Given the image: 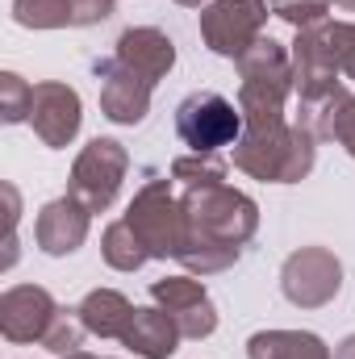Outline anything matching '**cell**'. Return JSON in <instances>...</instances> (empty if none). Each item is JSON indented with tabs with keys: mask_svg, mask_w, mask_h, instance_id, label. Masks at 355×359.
Instances as JSON below:
<instances>
[{
	"mask_svg": "<svg viewBox=\"0 0 355 359\" xmlns=\"http://www.w3.org/2000/svg\"><path fill=\"white\" fill-rule=\"evenodd\" d=\"M63 359H96V355H88V351H72V355H63Z\"/></svg>",
	"mask_w": 355,
	"mask_h": 359,
	"instance_id": "28",
	"label": "cell"
},
{
	"mask_svg": "<svg viewBox=\"0 0 355 359\" xmlns=\"http://www.w3.org/2000/svg\"><path fill=\"white\" fill-rule=\"evenodd\" d=\"M88 222H92V213L80 205V201L59 196V201L42 205L38 226H34V238H38V247H42L46 255H72V251L84 247Z\"/></svg>",
	"mask_w": 355,
	"mask_h": 359,
	"instance_id": "13",
	"label": "cell"
},
{
	"mask_svg": "<svg viewBox=\"0 0 355 359\" xmlns=\"http://www.w3.org/2000/svg\"><path fill=\"white\" fill-rule=\"evenodd\" d=\"M59 313H63V305L46 288L17 284L0 297V334L8 343H42Z\"/></svg>",
	"mask_w": 355,
	"mask_h": 359,
	"instance_id": "8",
	"label": "cell"
},
{
	"mask_svg": "<svg viewBox=\"0 0 355 359\" xmlns=\"http://www.w3.org/2000/svg\"><path fill=\"white\" fill-rule=\"evenodd\" d=\"M335 4H339V8H351V13H355V0H335Z\"/></svg>",
	"mask_w": 355,
	"mask_h": 359,
	"instance_id": "29",
	"label": "cell"
},
{
	"mask_svg": "<svg viewBox=\"0 0 355 359\" xmlns=\"http://www.w3.org/2000/svg\"><path fill=\"white\" fill-rule=\"evenodd\" d=\"M272 13H276L280 21H288V25L301 34V29H314V25L326 21L330 0H272Z\"/></svg>",
	"mask_w": 355,
	"mask_h": 359,
	"instance_id": "24",
	"label": "cell"
},
{
	"mask_svg": "<svg viewBox=\"0 0 355 359\" xmlns=\"http://www.w3.org/2000/svg\"><path fill=\"white\" fill-rule=\"evenodd\" d=\"M176 134L192 155H213L243 138V113L222 92H188L176 109Z\"/></svg>",
	"mask_w": 355,
	"mask_h": 359,
	"instance_id": "4",
	"label": "cell"
},
{
	"mask_svg": "<svg viewBox=\"0 0 355 359\" xmlns=\"http://www.w3.org/2000/svg\"><path fill=\"white\" fill-rule=\"evenodd\" d=\"M113 13V0H72V25H100Z\"/></svg>",
	"mask_w": 355,
	"mask_h": 359,
	"instance_id": "25",
	"label": "cell"
},
{
	"mask_svg": "<svg viewBox=\"0 0 355 359\" xmlns=\"http://www.w3.org/2000/svg\"><path fill=\"white\" fill-rule=\"evenodd\" d=\"M80 92L59 84V80H46V84H34V104H29V126L34 134L46 142V147H67L76 134H80Z\"/></svg>",
	"mask_w": 355,
	"mask_h": 359,
	"instance_id": "10",
	"label": "cell"
},
{
	"mask_svg": "<svg viewBox=\"0 0 355 359\" xmlns=\"http://www.w3.org/2000/svg\"><path fill=\"white\" fill-rule=\"evenodd\" d=\"M76 313H80L88 334H96V339H121L130 318H134V305L117 288H92L88 297L76 305Z\"/></svg>",
	"mask_w": 355,
	"mask_h": 359,
	"instance_id": "16",
	"label": "cell"
},
{
	"mask_svg": "<svg viewBox=\"0 0 355 359\" xmlns=\"http://www.w3.org/2000/svg\"><path fill=\"white\" fill-rule=\"evenodd\" d=\"M251 359H330L326 343L309 330H260L247 339Z\"/></svg>",
	"mask_w": 355,
	"mask_h": 359,
	"instance_id": "17",
	"label": "cell"
},
{
	"mask_svg": "<svg viewBox=\"0 0 355 359\" xmlns=\"http://www.w3.org/2000/svg\"><path fill=\"white\" fill-rule=\"evenodd\" d=\"M29 104H34V84H25L17 72H4L0 76V117L8 126L29 121Z\"/></svg>",
	"mask_w": 355,
	"mask_h": 359,
	"instance_id": "22",
	"label": "cell"
},
{
	"mask_svg": "<svg viewBox=\"0 0 355 359\" xmlns=\"http://www.w3.org/2000/svg\"><path fill=\"white\" fill-rule=\"evenodd\" d=\"M113 59H117L126 72H134L138 80H147V84L155 88V84L176 67V42H172L163 29H155V25H134V29H126V34L117 38Z\"/></svg>",
	"mask_w": 355,
	"mask_h": 359,
	"instance_id": "11",
	"label": "cell"
},
{
	"mask_svg": "<svg viewBox=\"0 0 355 359\" xmlns=\"http://www.w3.org/2000/svg\"><path fill=\"white\" fill-rule=\"evenodd\" d=\"M335 359H355V334H351V339H343V343H339V351H335Z\"/></svg>",
	"mask_w": 355,
	"mask_h": 359,
	"instance_id": "26",
	"label": "cell"
},
{
	"mask_svg": "<svg viewBox=\"0 0 355 359\" xmlns=\"http://www.w3.org/2000/svg\"><path fill=\"white\" fill-rule=\"evenodd\" d=\"M151 297L159 309H168L176 318L184 339H209L217 330V309L205 292V284L196 276H168L151 284Z\"/></svg>",
	"mask_w": 355,
	"mask_h": 359,
	"instance_id": "9",
	"label": "cell"
},
{
	"mask_svg": "<svg viewBox=\"0 0 355 359\" xmlns=\"http://www.w3.org/2000/svg\"><path fill=\"white\" fill-rule=\"evenodd\" d=\"M267 21V0H209L201 8V38L222 59H243Z\"/></svg>",
	"mask_w": 355,
	"mask_h": 359,
	"instance_id": "5",
	"label": "cell"
},
{
	"mask_svg": "<svg viewBox=\"0 0 355 359\" xmlns=\"http://www.w3.org/2000/svg\"><path fill=\"white\" fill-rule=\"evenodd\" d=\"M314 134L305 126H272V130H243L234 142V168L251 180L267 184H297L314 172Z\"/></svg>",
	"mask_w": 355,
	"mask_h": 359,
	"instance_id": "2",
	"label": "cell"
},
{
	"mask_svg": "<svg viewBox=\"0 0 355 359\" xmlns=\"http://www.w3.org/2000/svg\"><path fill=\"white\" fill-rule=\"evenodd\" d=\"M318 29H322V42H326V50H330L335 67H339L347 80H355V25L351 21H322Z\"/></svg>",
	"mask_w": 355,
	"mask_h": 359,
	"instance_id": "21",
	"label": "cell"
},
{
	"mask_svg": "<svg viewBox=\"0 0 355 359\" xmlns=\"http://www.w3.org/2000/svg\"><path fill=\"white\" fill-rule=\"evenodd\" d=\"M84 322H80V313L76 309H63L59 318H55V326L46 330V339H42V347L51 351V355H72V351H80V343H84Z\"/></svg>",
	"mask_w": 355,
	"mask_h": 359,
	"instance_id": "23",
	"label": "cell"
},
{
	"mask_svg": "<svg viewBox=\"0 0 355 359\" xmlns=\"http://www.w3.org/2000/svg\"><path fill=\"white\" fill-rule=\"evenodd\" d=\"M180 339L184 334H180L176 318L168 309H134V318H130V326L121 334V343L142 359H172Z\"/></svg>",
	"mask_w": 355,
	"mask_h": 359,
	"instance_id": "15",
	"label": "cell"
},
{
	"mask_svg": "<svg viewBox=\"0 0 355 359\" xmlns=\"http://www.w3.org/2000/svg\"><path fill=\"white\" fill-rule=\"evenodd\" d=\"M280 288L293 305L301 309H322L339 297L343 288V264L326 247H301L284 259L280 268Z\"/></svg>",
	"mask_w": 355,
	"mask_h": 359,
	"instance_id": "7",
	"label": "cell"
},
{
	"mask_svg": "<svg viewBox=\"0 0 355 359\" xmlns=\"http://www.w3.org/2000/svg\"><path fill=\"white\" fill-rule=\"evenodd\" d=\"M176 4H188V8H205L209 0H176Z\"/></svg>",
	"mask_w": 355,
	"mask_h": 359,
	"instance_id": "27",
	"label": "cell"
},
{
	"mask_svg": "<svg viewBox=\"0 0 355 359\" xmlns=\"http://www.w3.org/2000/svg\"><path fill=\"white\" fill-rule=\"evenodd\" d=\"M130 168V155L117 138H92L88 147L76 155V168H72V184H67V196L80 201L88 213H100L113 205L121 180Z\"/></svg>",
	"mask_w": 355,
	"mask_h": 359,
	"instance_id": "6",
	"label": "cell"
},
{
	"mask_svg": "<svg viewBox=\"0 0 355 359\" xmlns=\"http://www.w3.org/2000/svg\"><path fill=\"white\" fill-rule=\"evenodd\" d=\"M172 180L188 188H213V184H226V163L213 159V155H180L172 163Z\"/></svg>",
	"mask_w": 355,
	"mask_h": 359,
	"instance_id": "20",
	"label": "cell"
},
{
	"mask_svg": "<svg viewBox=\"0 0 355 359\" xmlns=\"http://www.w3.org/2000/svg\"><path fill=\"white\" fill-rule=\"evenodd\" d=\"M100 255H105V264L117 271H138L147 259H151V251L142 247V238L134 234V226L121 217V222H113L109 230H105V238H100Z\"/></svg>",
	"mask_w": 355,
	"mask_h": 359,
	"instance_id": "18",
	"label": "cell"
},
{
	"mask_svg": "<svg viewBox=\"0 0 355 359\" xmlns=\"http://www.w3.org/2000/svg\"><path fill=\"white\" fill-rule=\"evenodd\" d=\"M13 17L25 29H63L72 25V0H13Z\"/></svg>",
	"mask_w": 355,
	"mask_h": 359,
	"instance_id": "19",
	"label": "cell"
},
{
	"mask_svg": "<svg viewBox=\"0 0 355 359\" xmlns=\"http://www.w3.org/2000/svg\"><path fill=\"white\" fill-rule=\"evenodd\" d=\"M180 205H184L188 234H184L176 259L188 268V276H217V271L234 268L243 259V247L260 230L255 201L230 184L188 188Z\"/></svg>",
	"mask_w": 355,
	"mask_h": 359,
	"instance_id": "1",
	"label": "cell"
},
{
	"mask_svg": "<svg viewBox=\"0 0 355 359\" xmlns=\"http://www.w3.org/2000/svg\"><path fill=\"white\" fill-rule=\"evenodd\" d=\"M126 222L134 226V234L142 238V247L151 251V259H176L180 247H184V205L172 196V180H147L130 209H126Z\"/></svg>",
	"mask_w": 355,
	"mask_h": 359,
	"instance_id": "3",
	"label": "cell"
},
{
	"mask_svg": "<svg viewBox=\"0 0 355 359\" xmlns=\"http://www.w3.org/2000/svg\"><path fill=\"white\" fill-rule=\"evenodd\" d=\"M301 126L314 138H335L355 159V96L347 88H335L314 104H301Z\"/></svg>",
	"mask_w": 355,
	"mask_h": 359,
	"instance_id": "14",
	"label": "cell"
},
{
	"mask_svg": "<svg viewBox=\"0 0 355 359\" xmlns=\"http://www.w3.org/2000/svg\"><path fill=\"white\" fill-rule=\"evenodd\" d=\"M96 76H100V109L109 121L117 126H138L151 109V84L138 80L134 72H126L117 59H105L96 63Z\"/></svg>",
	"mask_w": 355,
	"mask_h": 359,
	"instance_id": "12",
	"label": "cell"
}]
</instances>
